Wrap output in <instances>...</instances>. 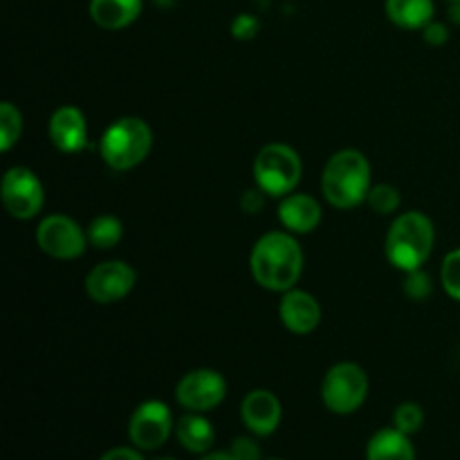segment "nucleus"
I'll return each instance as SVG.
<instances>
[{
  "label": "nucleus",
  "mask_w": 460,
  "mask_h": 460,
  "mask_svg": "<svg viewBox=\"0 0 460 460\" xmlns=\"http://www.w3.org/2000/svg\"><path fill=\"white\" fill-rule=\"evenodd\" d=\"M449 3H460V0H449Z\"/></svg>",
  "instance_id": "473e14b6"
},
{
  "label": "nucleus",
  "mask_w": 460,
  "mask_h": 460,
  "mask_svg": "<svg viewBox=\"0 0 460 460\" xmlns=\"http://www.w3.org/2000/svg\"><path fill=\"white\" fill-rule=\"evenodd\" d=\"M153 146L151 126L139 117H121L103 130L99 139L102 160L112 171H128L142 164Z\"/></svg>",
  "instance_id": "20e7f679"
},
{
  "label": "nucleus",
  "mask_w": 460,
  "mask_h": 460,
  "mask_svg": "<svg viewBox=\"0 0 460 460\" xmlns=\"http://www.w3.org/2000/svg\"><path fill=\"white\" fill-rule=\"evenodd\" d=\"M265 196H268V193L261 191L259 187L247 189V191L243 193V198H241L243 211H245V214H259V211L263 209V205H265Z\"/></svg>",
  "instance_id": "c85d7f7f"
},
{
  "label": "nucleus",
  "mask_w": 460,
  "mask_h": 460,
  "mask_svg": "<svg viewBox=\"0 0 460 460\" xmlns=\"http://www.w3.org/2000/svg\"><path fill=\"white\" fill-rule=\"evenodd\" d=\"M250 270L265 290L288 292L304 272V252L290 232H268L252 247Z\"/></svg>",
  "instance_id": "f257e3e1"
},
{
  "label": "nucleus",
  "mask_w": 460,
  "mask_h": 460,
  "mask_svg": "<svg viewBox=\"0 0 460 460\" xmlns=\"http://www.w3.org/2000/svg\"><path fill=\"white\" fill-rule=\"evenodd\" d=\"M371 164L367 155L355 148L337 151L326 162L322 175L323 198L337 209H355L371 191Z\"/></svg>",
  "instance_id": "f03ea898"
},
{
  "label": "nucleus",
  "mask_w": 460,
  "mask_h": 460,
  "mask_svg": "<svg viewBox=\"0 0 460 460\" xmlns=\"http://www.w3.org/2000/svg\"><path fill=\"white\" fill-rule=\"evenodd\" d=\"M160 460H175V458H160Z\"/></svg>",
  "instance_id": "72a5a7b5"
},
{
  "label": "nucleus",
  "mask_w": 460,
  "mask_h": 460,
  "mask_svg": "<svg viewBox=\"0 0 460 460\" xmlns=\"http://www.w3.org/2000/svg\"><path fill=\"white\" fill-rule=\"evenodd\" d=\"M440 281H443L445 292L452 299L460 301V247L445 256L443 270H440Z\"/></svg>",
  "instance_id": "b1692460"
},
{
  "label": "nucleus",
  "mask_w": 460,
  "mask_h": 460,
  "mask_svg": "<svg viewBox=\"0 0 460 460\" xmlns=\"http://www.w3.org/2000/svg\"><path fill=\"white\" fill-rule=\"evenodd\" d=\"M22 133V115L13 103H0V148L9 151L13 144H18Z\"/></svg>",
  "instance_id": "412c9836"
},
{
  "label": "nucleus",
  "mask_w": 460,
  "mask_h": 460,
  "mask_svg": "<svg viewBox=\"0 0 460 460\" xmlns=\"http://www.w3.org/2000/svg\"><path fill=\"white\" fill-rule=\"evenodd\" d=\"M449 21L460 25V3H452V7H449Z\"/></svg>",
  "instance_id": "2f4dec72"
},
{
  "label": "nucleus",
  "mask_w": 460,
  "mask_h": 460,
  "mask_svg": "<svg viewBox=\"0 0 460 460\" xmlns=\"http://www.w3.org/2000/svg\"><path fill=\"white\" fill-rule=\"evenodd\" d=\"M99 460H144V458H142V454H137L135 449L117 447V449H111V452L103 454Z\"/></svg>",
  "instance_id": "c756f323"
},
{
  "label": "nucleus",
  "mask_w": 460,
  "mask_h": 460,
  "mask_svg": "<svg viewBox=\"0 0 460 460\" xmlns=\"http://www.w3.org/2000/svg\"><path fill=\"white\" fill-rule=\"evenodd\" d=\"M0 198H3V205L9 216L18 220H30L43 209V184L34 171L25 169V166H12L3 175Z\"/></svg>",
  "instance_id": "6e6552de"
},
{
  "label": "nucleus",
  "mask_w": 460,
  "mask_h": 460,
  "mask_svg": "<svg viewBox=\"0 0 460 460\" xmlns=\"http://www.w3.org/2000/svg\"><path fill=\"white\" fill-rule=\"evenodd\" d=\"M422 36H425V43L434 45V48H440V45H445L449 40V30L447 25H443V22L431 21L429 25L422 30Z\"/></svg>",
  "instance_id": "cd10ccee"
},
{
  "label": "nucleus",
  "mask_w": 460,
  "mask_h": 460,
  "mask_svg": "<svg viewBox=\"0 0 460 460\" xmlns=\"http://www.w3.org/2000/svg\"><path fill=\"white\" fill-rule=\"evenodd\" d=\"M137 274L124 261H103V263L94 265L85 277V295L94 301V304H117L124 296L130 295L135 288Z\"/></svg>",
  "instance_id": "9d476101"
},
{
  "label": "nucleus",
  "mask_w": 460,
  "mask_h": 460,
  "mask_svg": "<svg viewBox=\"0 0 460 460\" xmlns=\"http://www.w3.org/2000/svg\"><path fill=\"white\" fill-rule=\"evenodd\" d=\"M367 460H416V449L400 429H382L368 440Z\"/></svg>",
  "instance_id": "a211bd4d"
},
{
  "label": "nucleus",
  "mask_w": 460,
  "mask_h": 460,
  "mask_svg": "<svg viewBox=\"0 0 460 460\" xmlns=\"http://www.w3.org/2000/svg\"><path fill=\"white\" fill-rule=\"evenodd\" d=\"M386 16L402 30H425L434 18V0H386Z\"/></svg>",
  "instance_id": "6ab92c4d"
},
{
  "label": "nucleus",
  "mask_w": 460,
  "mask_h": 460,
  "mask_svg": "<svg viewBox=\"0 0 460 460\" xmlns=\"http://www.w3.org/2000/svg\"><path fill=\"white\" fill-rule=\"evenodd\" d=\"M279 220L290 234H310L322 223V205L308 193H290L279 205Z\"/></svg>",
  "instance_id": "2eb2a0df"
},
{
  "label": "nucleus",
  "mask_w": 460,
  "mask_h": 460,
  "mask_svg": "<svg viewBox=\"0 0 460 460\" xmlns=\"http://www.w3.org/2000/svg\"><path fill=\"white\" fill-rule=\"evenodd\" d=\"M367 205L371 207V211H376L380 216L395 214L400 207V191L395 187H391V184H376L368 191Z\"/></svg>",
  "instance_id": "4be33fe9"
},
{
  "label": "nucleus",
  "mask_w": 460,
  "mask_h": 460,
  "mask_svg": "<svg viewBox=\"0 0 460 460\" xmlns=\"http://www.w3.org/2000/svg\"><path fill=\"white\" fill-rule=\"evenodd\" d=\"M85 232H88L90 245L97 250H112L115 245H119L121 236H124V225L117 216L103 214L97 216Z\"/></svg>",
  "instance_id": "aec40b11"
},
{
  "label": "nucleus",
  "mask_w": 460,
  "mask_h": 460,
  "mask_svg": "<svg viewBox=\"0 0 460 460\" xmlns=\"http://www.w3.org/2000/svg\"><path fill=\"white\" fill-rule=\"evenodd\" d=\"M227 395V382L214 368H196L189 371L175 386V400L187 411L205 413L218 407Z\"/></svg>",
  "instance_id": "1a4fd4ad"
},
{
  "label": "nucleus",
  "mask_w": 460,
  "mask_h": 460,
  "mask_svg": "<svg viewBox=\"0 0 460 460\" xmlns=\"http://www.w3.org/2000/svg\"><path fill=\"white\" fill-rule=\"evenodd\" d=\"M241 418L252 434L270 436L277 431L279 422H281V402L272 391L256 389L243 400Z\"/></svg>",
  "instance_id": "4468645a"
},
{
  "label": "nucleus",
  "mask_w": 460,
  "mask_h": 460,
  "mask_svg": "<svg viewBox=\"0 0 460 460\" xmlns=\"http://www.w3.org/2000/svg\"><path fill=\"white\" fill-rule=\"evenodd\" d=\"M279 317L290 332L308 335L322 322V305L310 292L292 288V290L283 292V299L279 304Z\"/></svg>",
  "instance_id": "ddd939ff"
},
{
  "label": "nucleus",
  "mask_w": 460,
  "mask_h": 460,
  "mask_svg": "<svg viewBox=\"0 0 460 460\" xmlns=\"http://www.w3.org/2000/svg\"><path fill=\"white\" fill-rule=\"evenodd\" d=\"M173 431V416L164 402L148 400L139 404L128 422V436L133 445L144 452L162 447Z\"/></svg>",
  "instance_id": "9b49d317"
},
{
  "label": "nucleus",
  "mask_w": 460,
  "mask_h": 460,
  "mask_svg": "<svg viewBox=\"0 0 460 460\" xmlns=\"http://www.w3.org/2000/svg\"><path fill=\"white\" fill-rule=\"evenodd\" d=\"M200 460H236V458H234L229 452H218V454H207V456Z\"/></svg>",
  "instance_id": "7c9ffc66"
},
{
  "label": "nucleus",
  "mask_w": 460,
  "mask_h": 460,
  "mask_svg": "<svg viewBox=\"0 0 460 460\" xmlns=\"http://www.w3.org/2000/svg\"><path fill=\"white\" fill-rule=\"evenodd\" d=\"M422 422H425V413H422L420 404L404 402L395 409L394 427L395 429L402 431V434H407V436L416 434V431L422 427Z\"/></svg>",
  "instance_id": "5701e85b"
},
{
  "label": "nucleus",
  "mask_w": 460,
  "mask_h": 460,
  "mask_svg": "<svg viewBox=\"0 0 460 460\" xmlns=\"http://www.w3.org/2000/svg\"><path fill=\"white\" fill-rule=\"evenodd\" d=\"M368 394V377L362 367L353 362H340L326 373L322 385V400L328 411L349 416L364 404Z\"/></svg>",
  "instance_id": "423d86ee"
},
{
  "label": "nucleus",
  "mask_w": 460,
  "mask_h": 460,
  "mask_svg": "<svg viewBox=\"0 0 460 460\" xmlns=\"http://www.w3.org/2000/svg\"><path fill=\"white\" fill-rule=\"evenodd\" d=\"M175 436H178L180 445H182L187 452L191 454H205L209 452L211 445H214L216 431L211 427V422L207 418H202L200 413L189 411L175 425Z\"/></svg>",
  "instance_id": "f3484780"
},
{
  "label": "nucleus",
  "mask_w": 460,
  "mask_h": 460,
  "mask_svg": "<svg viewBox=\"0 0 460 460\" xmlns=\"http://www.w3.org/2000/svg\"><path fill=\"white\" fill-rule=\"evenodd\" d=\"M301 157L288 144H268L254 160L256 187L272 198L290 196L301 182Z\"/></svg>",
  "instance_id": "39448f33"
},
{
  "label": "nucleus",
  "mask_w": 460,
  "mask_h": 460,
  "mask_svg": "<svg viewBox=\"0 0 460 460\" xmlns=\"http://www.w3.org/2000/svg\"><path fill=\"white\" fill-rule=\"evenodd\" d=\"M49 142L61 153H81L88 148V121L76 106H61L49 117Z\"/></svg>",
  "instance_id": "f8f14e48"
},
{
  "label": "nucleus",
  "mask_w": 460,
  "mask_h": 460,
  "mask_svg": "<svg viewBox=\"0 0 460 460\" xmlns=\"http://www.w3.org/2000/svg\"><path fill=\"white\" fill-rule=\"evenodd\" d=\"M259 18L252 16V13H241V16L234 18L232 22V34L236 36L238 40H250L259 34Z\"/></svg>",
  "instance_id": "a878e982"
},
{
  "label": "nucleus",
  "mask_w": 460,
  "mask_h": 460,
  "mask_svg": "<svg viewBox=\"0 0 460 460\" xmlns=\"http://www.w3.org/2000/svg\"><path fill=\"white\" fill-rule=\"evenodd\" d=\"M436 243V229L429 216L422 211H407L391 223L385 252L394 268L402 272L420 270L429 259Z\"/></svg>",
  "instance_id": "7ed1b4c3"
},
{
  "label": "nucleus",
  "mask_w": 460,
  "mask_h": 460,
  "mask_svg": "<svg viewBox=\"0 0 460 460\" xmlns=\"http://www.w3.org/2000/svg\"><path fill=\"white\" fill-rule=\"evenodd\" d=\"M36 243L48 256L58 261L79 259L88 247V232L76 220L63 214L48 216L36 227Z\"/></svg>",
  "instance_id": "0eeeda50"
},
{
  "label": "nucleus",
  "mask_w": 460,
  "mask_h": 460,
  "mask_svg": "<svg viewBox=\"0 0 460 460\" xmlns=\"http://www.w3.org/2000/svg\"><path fill=\"white\" fill-rule=\"evenodd\" d=\"M142 0H90V18L103 30H124L137 21Z\"/></svg>",
  "instance_id": "dca6fc26"
},
{
  "label": "nucleus",
  "mask_w": 460,
  "mask_h": 460,
  "mask_svg": "<svg viewBox=\"0 0 460 460\" xmlns=\"http://www.w3.org/2000/svg\"><path fill=\"white\" fill-rule=\"evenodd\" d=\"M434 292V286H431V277L425 272V270H411L407 272V279H404V295L411 301H425L429 299V295Z\"/></svg>",
  "instance_id": "393cba45"
},
{
  "label": "nucleus",
  "mask_w": 460,
  "mask_h": 460,
  "mask_svg": "<svg viewBox=\"0 0 460 460\" xmlns=\"http://www.w3.org/2000/svg\"><path fill=\"white\" fill-rule=\"evenodd\" d=\"M229 454L236 460H261L259 445L252 438H247V436H241V438L234 440L232 447H229Z\"/></svg>",
  "instance_id": "bb28decb"
}]
</instances>
